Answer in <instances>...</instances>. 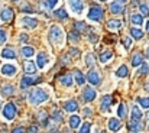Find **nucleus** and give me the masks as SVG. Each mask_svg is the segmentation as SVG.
<instances>
[{"mask_svg":"<svg viewBox=\"0 0 149 133\" xmlns=\"http://www.w3.org/2000/svg\"><path fill=\"white\" fill-rule=\"evenodd\" d=\"M39 77H23L22 81H20V87L22 88H26V87H31V86H35L39 83Z\"/></svg>","mask_w":149,"mask_h":133,"instance_id":"39448f33","label":"nucleus"},{"mask_svg":"<svg viewBox=\"0 0 149 133\" xmlns=\"http://www.w3.org/2000/svg\"><path fill=\"white\" fill-rule=\"evenodd\" d=\"M87 80L91 86H99L100 84V75L97 71H88L87 74Z\"/></svg>","mask_w":149,"mask_h":133,"instance_id":"9b49d317","label":"nucleus"},{"mask_svg":"<svg viewBox=\"0 0 149 133\" xmlns=\"http://www.w3.org/2000/svg\"><path fill=\"white\" fill-rule=\"evenodd\" d=\"M0 71H1V74L3 75H6V77H13V75H16V67L15 65H10V64H4V65H1V68H0Z\"/></svg>","mask_w":149,"mask_h":133,"instance_id":"423d86ee","label":"nucleus"},{"mask_svg":"<svg viewBox=\"0 0 149 133\" xmlns=\"http://www.w3.org/2000/svg\"><path fill=\"white\" fill-rule=\"evenodd\" d=\"M64 35H62V31L58 28V26H52L49 29V41H51V44H54V45H59V44H62V38Z\"/></svg>","mask_w":149,"mask_h":133,"instance_id":"f03ea898","label":"nucleus"},{"mask_svg":"<svg viewBox=\"0 0 149 133\" xmlns=\"http://www.w3.org/2000/svg\"><path fill=\"white\" fill-rule=\"evenodd\" d=\"M86 64H87L88 67H93V65H94V55H93V54H87V55H86Z\"/></svg>","mask_w":149,"mask_h":133,"instance_id":"4c0bfd02","label":"nucleus"},{"mask_svg":"<svg viewBox=\"0 0 149 133\" xmlns=\"http://www.w3.org/2000/svg\"><path fill=\"white\" fill-rule=\"evenodd\" d=\"M146 32H148V33H149V22H148V23H146Z\"/></svg>","mask_w":149,"mask_h":133,"instance_id":"6e6d98bb","label":"nucleus"},{"mask_svg":"<svg viewBox=\"0 0 149 133\" xmlns=\"http://www.w3.org/2000/svg\"><path fill=\"white\" fill-rule=\"evenodd\" d=\"M0 19L3 22H10L13 19V10L10 7H3L0 10Z\"/></svg>","mask_w":149,"mask_h":133,"instance_id":"6e6552de","label":"nucleus"},{"mask_svg":"<svg viewBox=\"0 0 149 133\" xmlns=\"http://www.w3.org/2000/svg\"><path fill=\"white\" fill-rule=\"evenodd\" d=\"M6 39H7V33H6L4 31H0V45L4 44Z\"/></svg>","mask_w":149,"mask_h":133,"instance_id":"37998d69","label":"nucleus"},{"mask_svg":"<svg viewBox=\"0 0 149 133\" xmlns=\"http://www.w3.org/2000/svg\"><path fill=\"white\" fill-rule=\"evenodd\" d=\"M64 110H67V111H75V110H78V103L75 100H68L64 104Z\"/></svg>","mask_w":149,"mask_h":133,"instance_id":"4468645a","label":"nucleus"},{"mask_svg":"<svg viewBox=\"0 0 149 133\" xmlns=\"http://www.w3.org/2000/svg\"><path fill=\"white\" fill-rule=\"evenodd\" d=\"M22 54H23V56L29 58V56H32V55L35 54V49H33L32 46H23V48H22Z\"/></svg>","mask_w":149,"mask_h":133,"instance_id":"cd10ccee","label":"nucleus"},{"mask_svg":"<svg viewBox=\"0 0 149 133\" xmlns=\"http://www.w3.org/2000/svg\"><path fill=\"white\" fill-rule=\"evenodd\" d=\"M143 64V56H142V54H135L133 56H132V65L133 67H141Z\"/></svg>","mask_w":149,"mask_h":133,"instance_id":"aec40b11","label":"nucleus"},{"mask_svg":"<svg viewBox=\"0 0 149 133\" xmlns=\"http://www.w3.org/2000/svg\"><path fill=\"white\" fill-rule=\"evenodd\" d=\"M141 12H142L143 15H148V13H149L148 6H146V4H141Z\"/></svg>","mask_w":149,"mask_h":133,"instance_id":"de8ad7c7","label":"nucleus"},{"mask_svg":"<svg viewBox=\"0 0 149 133\" xmlns=\"http://www.w3.org/2000/svg\"><path fill=\"white\" fill-rule=\"evenodd\" d=\"M90 129H91L90 123H88V122H86V123L81 126V129L78 130V133H90Z\"/></svg>","mask_w":149,"mask_h":133,"instance_id":"a19ab883","label":"nucleus"},{"mask_svg":"<svg viewBox=\"0 0 149 133\" xmlns=\"http://www.w3.org/2000/svg\"><path fill=\"white\" fill-rule=\"evenodd\" d=\"M127 74H129V71H127V67H126V65L119 67V70L116 71V75H117V77H126Z\"/></svg>","mask_w":149,"mask_h":133,"instance_id":"2f4dec72","label":"nucleus"},{"mask_svg":"<svg viewBox=\"0 0 149 133\" xmlns=\"http://www.w3.org/2000/svg\"><path fill=\"white\" fill-rule=\"evenodd\" d=\"M47 100H48V94L41 88L35 90V91H32L29 94V103L33 104V106H39L41 103H44Z\"/></svg>","mask_w":149,"mask_h":133,"instance_id":"f257e3e1","label":"nucleus"},{"mask_svg":"<svg viewBox=\"0 0 149 133\" xmlns=\"http://www.w3.org/2000/svg\"><path fill=\"white\" fill-rule=\"evenodd\" d=\"M146 119H148V120H149V111H148V113H146Z\"/></svg>","mask_w":149,"mask_h":133,"instance_id":"052dcab7","label":"nucleus"},{"mask_svg":"<svg viewBox=\"0 0 149 133\" xmlns=\"http://www.w3.org/2000/svg\"><path fill=\"white\" fill-rule=\"evenodd\" d=\"M52 120H54V122H56V123H61V122L64 120L62 113H61L59 110H54V113H52Z\"/></svg>","mask_w":149,"mask_h":133,"instance_id":"7c9ffc66","label":"nucleus"},{"mask_svg":"<svg viewBox=\"0 0 149 133\" xmlns=\"http://www.w3.org/2000/svg\"><path fill=\"white\" fill-rule=\"evenodd\" d=\"M70 54L74 55V56H80V51L75 49V48H71V49H70Z\"/></svg>","mask_w":149,"mask_h":133,"instance_id":"8fccbe9b","label":"nucleus"},{"mask_svg":"<svg viewBox=\"0 0 149 133\" xmlns=\"http://www.w3.org/2000/svg\"><path fill=\"white\" fill-rule=\"evenodd\" d=\"M139 106H142L143 109H149V97H139L138 98Z\"/></svg>","mask_w":149,"mask_h":133,"instance_id":"72a5a7b5","label":"nucleus"},{"mask_svg":"<svg viewBox=\"0 0 149 133\" xmlns=\"http://www.w3.org/2000/svg\"><path fill=\"white\" fill-rule=\"evenodd\" d=\"M127 129L130 130L132 133H136V132H141L143 129V125L141 122H136V120H130L127 123Z\"/></svg>","mask_w":149,"mask_h":133,"instance_id":"f8f14e48","label":"nucleus"},{"mask_svg":"<svg viewBox=\"0 0 149 133\" xmlns=\"http://www.w3.org/2000/svg\"><path fill=\"white\" fill-rule=\"evenodd\" d=\"M55 16L59 17V19H67V17H68V15H67V12H65L64 9H58V10L55 12Z\"/></svg>","mask_w":149,"mask_h":133,"instance_id":"e433bc0d","label":"nucleus"},{"mask_svg":"<svg viewBox=\"0 0 149 133\" xmlns=\"http://www.w3.org/2000/svg\"><path fill=\"white\" fill-rule=\"evenodd\" d=\"M56 3H58V0H47V1H45V6H47L48 9H52V7H55Z\"/></svg>","mask_w":149,"mask_h":133,"instance_id":"79ce46f5","label":"nucleus"},{"mask_svg":"<svg viewBox=\"0 0 149 133\" xmlns=\"http://www.w3.org/2000/svg\"><path fill=\"white\" fill-rule=\"evenodd\" d=\"M123 45H125L126 49H129L130 45H132V39H130V38H125V39H123Z\"/></svg>","mask_w":149,"mask_h":133,"instance_id":"a18cd8bd","label":"nucleus"},{"mask_svg":"<svg viewBox=\"0 0 149 133\" xmlns=\"http://www.w3.org/2000/svg\"><path fill=\"white\" fill-rule=\"evenodd\" d=\"M12 133H25V130H23V127H16L12 130Z\"/></svg>","mask_w":149,"mask_h":133,"instance_id":"3c124183","label":"nucleus"},{"mask_svg":"<svg viewBox=\"0 0 149 133\" xmlns=\"http://www.w3.org/2000/svg\"><path fill=\"white\" fill-rule=\"evenodd\" d=\"M75 81H77V84H84V75L81 74V71H75Z\"/></svg>","mask_w":149,"mask_h":133,"instance_id":"58836bf2","label":"nucleus"},{"mask_svg":"<svg viewBox=\"0 0 149 133\" xmlns=\"http://www.w3.org/2000/svg\"><path fill=\"white\" fill-rule=\"evenodd\" d=\"M96 133H106V132H104V130H101V129H99V130H97Z\"/></svg>","mask_w":149,"mask_h":133,"instance_id":"4d7b16f0","label":"nucleus"},{"mask_svg":"<svg viewBox=\"0 0 149 133\" xmlns=\"http://www.w3.org/2000/svg\"><path fill=\"white\" fill-rule=\"evenodd\" d=\"M38 67L39 68H44L47 64H48V56H47V54H44V52H39L38 54Z\"/></svg>","mask_w":149,"mask_h":133,"instance_id":"a211bd4d","label":"nucleus"},{"mask_svg":"<svg viewBox=\"0 0 149 133\" xmlns=\"http://www.w3.org/2000/svg\"><path fill=\"white\" fill-rule=\"evenodd\" d=\"M68 39H70L71 42H78V41H80V33H78L77 31H72V32L68 33Z\"/></svg>","mask_w":149,"mask_h":133,"instance_id":"473e14b6","label":"nucleus"},{"mask_svg":"<svg viewBox=\"0 0 149 133\" xmlns=\"http://www.w3.org/2000/svg\"><path fill=\"white\" fill-rule=\"evenodd\" d=\"M12 1H17V0H12Z\"/></svg>","mask_w":149,"mask_h":133,"instance_id":"e2e57ef3","label":"nucleus"},{"mask_svg":"<svg viewBox=\"0 0 149 133\" xmlns=\"http://www.w3.org/2000/svg\"><path fill=\"white\" fill-rule=\"evenodd\" d=\"M130 20H132V23L133 25H142L143 23V17H142V15H138V13H135V15H132V17H130Z\"/></svg>","mask_w":149,"mask_h":133,"instance_id":"393cba45","label":"nucleus"},{"mask_svg":"<svg viewBox=\"0 0 149 133\" xmlns=\"http://www.w3.org/2000/svg\"><path fill=\"white\" fill-rule=\"evenodd\" d=\"M120 26H122V22H120V20H109V22H107V28H109L110 31H113V29L116 31V29H119Z\"/></svg>","mask_w":149,"mask_h":133,"instance_id":"a878e982","label":"nucleus"},{"mask_svg":"<svg viewBox=\"0 0 149 133\" xmlns=\"http://www.w3.org/2000/svg\"><path fill=\"white\" fill-rule=\"evenodd\" d=\"M141 119H142V113H141L139 107L138 106H133V109H132V120L141 122Z\"/></svg>","mask_w":149,"mask_h":133,"instance_id":"412c9836","label":"nucleus"},{"mask_svg":"<svg viewBox=\"0 0 149 133\" xmlns=\"http://www.w3.org/2000/svg\"><path fill=\"white\" fill-rule=\"evenodd\" d=\"M110 10H111L113 13H123V6H122L119 1H113V3L110 4Z\"/></svg>","mask_w":149,"mask_h":133,"instance_id":"4be33fe9","label":"nucleus"},{"mask_svg":"<svg viewBox=\"0 0 149 133\" xmlns=\"http://www.w3.org/2000/svg\"><path fill=\"white\" fill-rule=\"evenodd\" d=\"M15 116H16V106L13 103H7L3 107V117L6 120H13Z\"/></svg>","mask_w":149,"mask_h":133,"instance_id":"20e7f679","label":"nucleus"},{"mask_svg":"<svg viewBox=\"0 0 149 133\" xmlns=\"http://www.w3.org/2000/svg\"><path fill=\"white\" fill-rule=\"evenodd\" d=\"M15 93V87L13 86H3L1 87V94L3 95H12Z\"/></svg>","mask_w":149,"mask_h":133,"instance_id":"c85d7f7f","label":"nucleus"},{"mask_svg":"<svg viewBox=\"0 0 149 133\" xmlns=\"http://www.w3.org/2000/svg\"><path fill=\"white\" fill-rule=\"evenodd\" d=\"M88 19L90 20H94V22H99V20H101L103 19V16H104V10L100 7V6H91L90 7V10H88Z\"/></svg>","mask_w":149,"mask_h":133,"instance_id":"7ed1b4c3","label":"nucleus"},{"mask_svg":"<svg viewBox=\"0 0 149 133\" xmlns=\"http://www.w3.org/2000/svg\"><path fill=\"white\" fill-rule=\"evenodd\" d=\"M109 129H110L111 132H117V130L120 129V120L116 119V117H111V119L109 120Z\"/></svg>","mask_w":149,"mask_h":133,"instance_id":"f3484780","label":"nucleus"},{"mask_svg":"<svg viewBox=\"0 0 149 133\" xmlns=\"http://www.w3.org/2000/svg\"><path fill=\"white\" fill-rule=\"evenodd\" d=\"M70 4H71V7L75 13H81L83 9H84V4H83L81 0H70Z\"/></svg>","mask_w":149,"mask_h":133,"instance_id":"ddd939ff","label":"nucleus"},{"mask_svg":"<svg viewBox=\"0 0 149 133\" xmlns=\"http://www.w3.org/2000/svg\"><path fill=\"white\" fill-rule=\"evenodd\" d=\"M28 39H29V36H28L26 33H20V35H19V41H22V42H26Z\"/></svg>","mask_w":149,"mask_h":133,"instance_id":"09e8293b","label":"nucleus"},{"mask_svg":"<svg viewBox=\"0 0 149 133\" xmlns=\"http://www.w3.org/2000/svg\"><path fill=\"white\" fill-rule=\"evenodd\" d=\"M111 56H113V52H111V51H104V52H101V54H100V56H99L100 62H103V64H104V62H107Z\"/></svg>","mask_w":149,"mask_h":133,"instance_id":"5701e85b","label":"nucleus"},{"mask_svg":"<svg viewBox=\"0 0 149 133\" xmlns=\"http://www.w3.org/2000/svg\"><path fill=\"white\" fill-rule=\"evenodd\" d=\"M20 23H22L23 26L29 28V29H35V28L38 26V20L33 19V17H29V16H25V17L20 20Z\"/></svg>","mask_w":149,"mask_h":133,"instance_id":"1a4fd4ad","label":"nucleus"},{"mask_svg":"<svg viewBox=\"0 0 149 133\" xmlns=\"http://www.w3.org/2000/svg\"><path fill=\"white\" fill-rule=\"evenodd\" d=\"M80 125H81V117L77 116V114H72V116L70 117V126H71L72 129H78Z\"/></svg>","mask_w":149,"mask_h":133,"instance_id":"6ab92c4d","label":"nucleus"},{"mask_svg":"<svg viewBox=\"0 0 149 133\" xmlns=\"http://www.w3.org/2000/svg\"><path fill=\"white\" fill-rule=\"evenodd\" d=\"M91 113H93V111H91L90 109H86V110H84V114H87V116H88V114L91 116Z\"/></svg>","mask_w":149,"mask_h":133,"instance_id":"603ef678","label":"nucleus"},{"mask_svg":"<svg viewBox=\"0 0 149 133\" xmlns=\"http://www.w3.org/2000/svg\"><path fill=\"white\" fill-rule=\"evenodd\" d=\"M148 130H149V125H148Z\"/></svg>","mask_w":149,"mask_h":133,"instance_id":"0e129e2a","label":"nucleus"},{"mask_svg":"<svg viewBox=\"0 0 149 133\" xmlns=\"http://www.w3.org/2000/svg\"><path fill=\"white\" fill-rule=\"evenodd\" d=\"M0 106H1V100H0Z\"/></svg>","mask_w":149,"mask_h":133,"instance_id":"680f3d73","label":"nucleus"},{"mask_svg":"<svg viewBox=\"0 0 149 133\" xmlns=\"http://www.w3.org/2000/svg\"><path fill=\"white\" fill-rule=\"evenodd\" d=\"M117 114H119V117H122V119H125V117L127 116V106H126L125 103L119 106V110H117Z\"/></svg>","mask_w":149,"mask_h":133,"instance_id":"bb28decb","label":"nucleus"},{"mask_svg":"<svg viewBox=\"0 0 149 133\" xmlns=\"http://www.w3.org/2000/svg\"><path fill=\"white\" fill-rule=\"evenodd\" d=\"M145 87H146V90H149V81H148V84H146Z\"/></svg>","mask_w":149,"mask_h":133,"instance_id":"bf43d9fd","label":"nucleus"},{"mask_svg":"<svg viewBox=\"0 0 149 133\" xmlns=\"http://www.w3.org/2000/svg\"><path fill=\"white\" fill-rule=\"evenodd\" d=\"M59 81H61V84H62V86L70 87V86L72 84V77H71L70 74H67V75H62V77L59 78Z\"/></svg>","mask_w":149,"mask_h":133,"instance_id":"b1692460","label":"nucleus"},{"mask_svg":"<svg viewBox=\"0 0 149 133\" xmlns=\"http://www.w3.org/2000/svg\"><path fill=\"white\" fill-rule=\"evenodd\" d=\"M126 1H127V0H119V3H120V4H122V3H126Z\"/></svg>","mask_w":149,"mask_h":133,"instance_id":"13d9d810","label":"nucleus"},{"mask_svg":"<svg viewBox=\"0 0 149 133\" xmlns=\"http://www.w3.org/2000/svg\"><path fill=\"white\" fill-rule=\"evenodd\" d=\"M75 31L80 33V32H84V31H87V26H86V23L84 22H77L75 23Z\"/></svg>","mask_w":149,"mask_h":133,"instance_id":"c9c22d12","label":"nucleus"},{"mask_svg":"<svg viewBox=\"0 0 149 133\" xmlns=\"http://www.w3.org/2000/svg\"><path fill=\"white\" fill-rule=\"evenodd\" d=\"M39 120H41V123L44 126H47V123H48V113L47 111H39Z\"/></svg>","mask_w":149,"mask_h":133,"instance_id":"f704fd0d","label":"nucleus"},{"mask_svg":"<svg viewBox=\"0 0 149 133\" xmlns=\"http://www.w3.org/2000/svg\"><path fill=\"white\" fill-rule=\"evenodd\" d=\"M88 41H91L93 44H96V42L99 41V36H97L96 33H90V35H88Z\"/></svg>","mask_w":149,"mask_h":133,"instance_id":"c03bdc74","label":"nucleus"},{"mask_svg":"<svg viewBox=\"0 0 149 133\" xmlns=\"http://www.w3.org/2000/svg\"><path fill=\"white\" fill-rule=\"evenodd\" d=\"M111 103H113V97L109 95V94H106V95L101 98V101H100V109H101V111H109Z\"/></svg>","mask_w":149,"mask_h":133,"instance_id":"0eeeda50","label":"nucleus"},{"mask_svg":"<svg viewBox=\"0 0 149 133\" xmlns=\"http://www.w3.org/2000/svg\"><path fill=\"white\" fill-rule=\"evenodd\" d=\"M101 1H106V0H101Z\"/></svg>","mask_w":149,"mask_h":133,"instance_id":"69168bd1","label":"nucleus"},{"mask_svg":"<svg viewBox=\"0 0 149 133\" xmlns=\"http://www.w3.org/2000/svg\"><path fill=\"white\" fill-rule=\"evenodd\" d=\"M23 68H25V72L26 74H35L36 72V67L32 61H25L23 62Z\"/></svg>","mask_w":149,"mask_h":133,"instance_id":"dca6fc26","label":"nucleus"},{"mask_svg":"<svg viewBox=\"0 0 149 133\" xmlns=\"http://www.w3.org/2000/svg\"><path fill=\"white\" fill-rule=\"evenodd\" d=\"M83 98H84V101H93L94 98H96V91L91 88V87H86V88L83 90Z\"/></svg>","mask_w":149,"mask_h":133,"instance_id":"9d476101","label":"nucleus"},{"mask_svg":"<svg viewBox=\"0 0 149 133\" xmlns=\"http://www.w3.org/2000/svg\"><path fill=\"white\" fill-rule=\"evenodd\" d=\"M28 133H39V129H38V126H36V125L31 126V127L28 129Z\"/></svg>","mask_w":149,"mask_h":133,"instance_id":"49530a36","label":"nucleus"},{"mask_svg":"<svg viewBox=\"0 0 149 133\" xmlns=\"http://www.w3.org/2000/svg\"><path fill=\"white\" fill-rule=\"evenodd\" d=\"M1 56H3L4 59H15V58H16V52H15L12 48H4V49L1 51Z\"/></svg>","mask_w":149,"mask_h":133,"instance_id":"2eb2a0df","label":"nucleus"},{"mask_svg":"<svg viewBox=\"0 0 149 133\" xmlns=\"http://www.w3.org/2000/svg\"><path fill=\"white\" fill-rule=\"evenodd\" d=\"M146 58H148V59H149V46H148V48H146Z\"/></svg>","mask_w":149,"mask_h":133,"instance_id":"5fc2aeb1","label":"nucleus"},{"mask_svg":"<svg viewBox=\"0 0 149 133\" xmlns=\"http://www.w3.org/2000/svg\"><path fill=\"white\" fill-rule=\"evenodd\" d=\"M130 35H132L135 39H141V38L143 36V32H142L141 29H138V28H132V29H130Z\"/></svg>","mask_w":149,"mask_h":133,"instance_id":"c756f323","label":"nucleus"},{"mask_svg":"<svg viewBox=\"0 0 149 133\" xmlns=\"http://www.w3.org/2000/svg\"><path fill=\"white\" fill-rule=\"evenodd\" d=\"M138 74H139V75H146V74H149L148 64H142V65H141V70L138 71Z\"/></svg>","mask_w":149,"mask_h":133,"instance_id":"ea45409f","label":"nucleus"},{"mask_svg":"<svg viewBox=\"0 0 149 133\" xmlns=\"http://www.w3.org/2000/svg\"><path fill=\"white\" fill-rule=\"evenodd\" d=\"M49 133H59V132H58V129H52Z\"/></svg>","mask_w":149,"mask_h":133,"instance_id":"864d4df0","label":"nucleus"}]
</instances>
